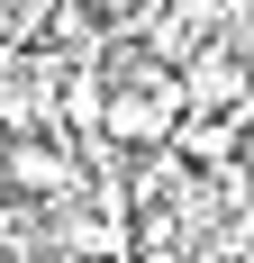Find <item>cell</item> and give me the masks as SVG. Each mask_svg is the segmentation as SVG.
Returning <instances> with one entry per match:
<instances>
[{
	"instance_id": "obj_1",
	"label": "cell",
	"mask_w": 254,
	"mask_h": 263,
	"mask_svg": "<svg viewBox=\"0 0 254 263\" xmlns=\"http://www.w3.org/2000/svg\"><path fill=\"white\" fill-rule=\"evenodd\" d=\"M182 118H191L182 73H173V64H136V82H109V118H100V136H109V145H173Z\"/></svg>"
},
{
	"instance_id": "obj_2",
	"label": "cell",
	"mask_w": 254,
	"mask_h": 263,
	"mask_svg": "<svg viewBox=\"0 0 254 263\" xmlns=\"http://www.w3.org/2000/svg\"><path fill=\"white\" fill-rule=\"evenodd\" d=\"M245 64H236V54H191V64H182V91H191V109H245Z\"/></svg>"
},
{
	"instance_id": "obj_3",
	"label": "cell",
	"mask_w": 254,
	"mask_h": 263,
	"mask_svg": "<svg viewBox=\"0 0 254 263\" xmlns=\"http://www.w3.org/2000/svg\"><path fill=\"white\" fill-rule=\"evenodd\" d=\"M9 182H19V191H37V200H55V191H73V182H82V163L64 155V145L19 136V145H9Z\"/></svg>"
},
{
	"instance_id": "obj_4",
	"label": "cell",
	"mask_w": 254,
	"mask_h": 263,
	"mask_svg": "<svg viewBox=\"0 0 254 263\" xmlns=\"http://www.w3.org/2000/svg\"><path fill=\"white\" fill-rule=\"evenodd\" d=\"M91 9H100V18H127V0H91Z\"/></svg>"
},
{
	"instance_id": "obj_5",
	"label": "cell",
	"mask_w": 254,
	"mask_h": 263,
	"mask_svg": "<svg viewBox=\"0 0 254 263\" xmlns=\"http://www.w3.org/2000/svg\"><path fill=\"white\" fill-rule=\"evenodd\" d=\"M236 118H245V127H254V82H245V109H236Z\"/></svg>"
},
{
	"instance_id": "obj_6",
	"label": "cell",
	"mask_w": 254,
	"mask_h": 263,
	"mask_svg": "<svg viewBox=\"0 0 254 263\" xmlns=\"http://www.w3.org/2000/svg\"><path fill=\"white\" fill-rule=\"evenodd\" d=\"M0 263H9V254H0Z\"/></svg>"
}]
</instances>
